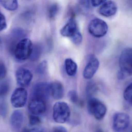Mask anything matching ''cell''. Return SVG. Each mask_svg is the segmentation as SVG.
I'll use <instances>...</instances> for the list:
<instances>
[{
    "instance_id": "cell-1",
    "label": "cell",
    "mask_w": 132,
    "mask_h": 132,
    "mask_svg": "<svg viewBox=\"0 0 132 132\" xmlns=\"http://www.w3.org/2000/svg\"><path fill=\"white\" fill-rule=\"evenodd\" d=\"M119 62L120 70L117 74L119 80L132 76V48H126L122 51Z\"/></svg>"
},
{
    "instance_id": "cell-2",
    "label": "cell",
    "mask_w": 132,
    "mask_h": 132,
    "mask_svg": "<svg viewBox=\"0 0 132 132\" xmlns=\"http://www.w3.org/2000/svg\"><path fill=\"white\" fill-rule=\"evenodd\" d=\"M33 48V44L29 39L25 38L21 40L15 46V57L19 61L26 60L31 57Z\"/></svg>"
},
{
    "instance_id": "cell-3",
    "label": "cell",
    "mask_w": 132,
    "mask_h": 132,
    "mask_svg": "<svg viewBox=\"0 0 132 132\" xmlns=\"http://www.w3.org/2000/svg\"><path fill=\"white\" fill-rule=\"evenodd\" d=\"M53 119L57 123H65L68 121L70 116V107L65 102H56L53 105Z\"/></svg>"
},
{
    "instance_id": "cell-4",
    "label": "cell",
    "mask_w": 132,
    "mask_h": 132,
    "mask_svg": "<svg viewBox=\"0 0 132 132\" xmlns=\"http://www.w3.org/2000/svg\"><path fill=\"white\" fill-rule=\"evenodd\" d=\"M89 33L95 38L103 37L107 34L108 26L104 20L99 18H95L89 22L88 26Z\"/></svg>"
},
{
    "instance_id": "cell-5",
    "label": "cell",
    "mask_w": 132,
    "mask_h": 132,
    "mask_svg": "<svg viewBox=\"0 0 132 132\" xmlns=\"http://www.w3.org/2000/svg\"><path fill=\"white\" fill-rule=\"evenodd\" d=\"M87 108L91 114L97 120L102 119L107 112V108L104 104L94 98H91L88 99Z\"/></svg>"
},
{
    "instance_id": "cell-6",
    "label": "cell",
    "mask_w": 132,
    "mask_h": 132,
    "mask_svg": "<svg viewBox=\"0 0 132 132\" xmlns=\"http://www.w3.org/2000/svg\"><path fill=\"white\" fill-rule=\"evenodd\" d=\"M130 118L127 114L118 112L113 117V128L116 132H122L129 126Z\"/></svg>"
},
{
    "instance_id": "cell-7",
    "label": "cell",
    "mask_w": 132,
    "mask_h": 132,
    "mask_svg": "<svg viewBox=\"0 0 132 132\" xmlns=\"http://www.w3.org/2000/svg\"><path fill=\"white\" fill-rule=\"evenodd\" d=\"M28 98V93L23 88H16L12 93L11 101L13 107L16 108L22 107L25 105Z\"/></svg>"
},
{
    "instance_id": "cell-8",
    "label": "cell",
    "mask_w": 132,
    "mask_h": 132,
    "mask_svg": "<svg viewBox=\"0 0 132 132\" xmlns=\"http://www.w3.org/2000/svg\"><path fill=\"white\" fill-rule=\"evenodd\" d=\"M46 101L38 98L31 97L28 104V110L31 114L39 115L45 112Z\"/></svg>"
},
{
    "instance_id": "cell-9",
    "label": "cell",
    "mask_w": 132,
    "mask_h": 132,
    "mask_svg": "<svg viewBox=\"0 0 132 132\" xmlns=\"http://www.w3.org/2000/svg\"><path fill=\"white\" fill-rule=\"evenodd\" d=\"M50 95V84L40 82L36 83L33 87L32 97L38 98L46 101Z\"/></svg>"
},
{
    "instance_id": "cell-10",
    "label": "cell",
    "mask_w": 132,
    "mask_h": 132,
    "mask_svg": "<svg viewBox=\"0 0 132 132\" xmlns=\"http://www.w3.org/2000/svg\"><path fill=\"white\" fill-rule=\"evenodd\" d=\"M99 66V62L97 58L94 55L90 56L83 71L84 78L87 80L91 79L98 69Z\"/></svg>"
},
{
    "instance_id": "cell-11",
    "label": "cell",
    "mask_w": 132,
    "mask_h": 132,
    "mask_svg": "<svg viewBox=\"0 0 132 132\" xmlns=\"http://www.w3.org/2000/svg\"><path fill=\"white\" fill-rule=\"evenodd\" d=\"M17 83L22 87H27L31 83L33 75L31 72L25 68L18 69L15 73Z\"/></svg>"
},
{
    "instance_id": "cell-12",
    "label": "cell",
    "mask_w": 132,
    "mask_h": 132,
    "mask_svg": "<svg viewBox=\"0 0 132 132\" xmlns=\"http://www.w3.org/2000/svg\"><path fill=\"white\" fill-rule=\"evenodd\" d=\"M118 10L116 3L112 1H105L101 5L98 12L100 14L105 17H109L114 15Z\"/></svg>"
},
{
    "instance_id": "cell-13",
    "label": "cell",
    "mask_w": 132,
    "mask_h": 132,
    "mask_svg": "<svg viewBox=\"0 0 132 132\" xmlns=\"http://www.w3.org/2000/svg\"><path fill=\"white\" fill-rule=\"evenodd\" d=\"M78 31L76 21L74 18L71 17L61 29L60 33L63 36L71 38Z\"/></svg>"
},
{
    "instance_id": "cell-14",
    "label": "cell",
    "mask_w": 132,
    "mask_h": 132,
    "mask_svg": "<svg viewBox=\"0 0 132 132\" xmlns=\"http://www.w3.org/2000/svg\"><path fill=\"white\" fill-rule=\"evenodd\" d=\"M24 115L21 111L16 110L11 115L10 124L12 128L15 130L20 129L24 122Z\"/></svg>"
},
{
    "instance_id": "cell-15",
    "label": "cell",
    "mask_w": 132,
    "mask_h": 132,
    "mask_svg": "<svg viewBox=\"0 0 132 132\" xmlns=\"http://www.w3.org/2000/svg\"><path fill=\"white\" fill-rule=\"evenodd\" d=\"M50 93L55 100L62 99L64 96V90L63 85L61 82L55 81L50 84Z\"/></svg>"
},
{
    "instance_id": "cell-16",
    "label": "cell",
    "mask_w": 132,
    "mask_h": 132,
    "mask_svg": "<svg viewBox=\"0 0 132 132\" xmlns=\"http://www.w3.org/2000/svg\"><path fill=\"white\" fill-rule=\"evenodd\" d=\"M66 73L68 76H73L77 72L78 66L76 63L70 58H67L65 61Z\"/></svg>"
},
{
    "instance_id": "cell-17",
    "label": "cell",
    "mask_w": 132,
    "mask_h": 132,
    "mask_svg": "<svg viewBox=\"0 0 132 132\" xmlns=\"http://www.w3.org/2000/svg\"><path fill=\"white\" fill-rule=\"evenodd\" d=\"M0 3L5 9L8 11H15L18 7V3L16 0L0 1Z\"/></svg>"
},
{
    "instance_id": "cell-18",
    "label": "cell",
    "mask_w": 132,
    "mask_h": 132,
    "mask_svg": "<svg viewBox=\"0 0 132 132\" xmlns=\"http://www.w3.org/2000/svg\"><path fill=\"white\" fill-rule=\"evenodd\" d=\"M59 11V6L56 3L51 4L48 9V15L50 18L53 19L57 15Z\"/></svg>"
},
{
    "instance_id": "cell-19",
    "label": "cell",
    "mask_w": 132,
    "mask_h": 132,
    "mask_svg": "<svg viewBox=\"0 0 132 132\" xmlns=\"http://www.w3.org/2000/svg\"><path fill=\"white\" fill-rule=\"evenodd\" d=\"M123 96L126 100L132 104V83L126 88Z\"/></svg>"
},
{
    "instance_id": "cell-20",
    "label": "cell",
    "mask_w": 132,
    "mask_h": 132,
    "mask_svg": "<svg viewBox=\"0 0 132 132\" xmlns=\"http://www.w3.org/2000/svg\"><path fill=\"white\" fill-rule=\"evenodd\" d=\"M97 90L96 83L94 81H90L88 83L86 88V92L88 96L93 95Z\"/></svg>"
},
{
    "instance_id": "cell-21",
    "label": "cell",
    "mask_w": 132,
    "mask_h": 132,
    "mask_svg": "<svg viewBox=\"0 0 132 132\" xmlns=\"http://www.w3.org/2000/svg\"><path fill=\"white\" fill-rule=\"evenodd\" d=\"M42 49L40 46L36 45L33 46L32 52L30 58L32 60H36L39 58L41 54Z\"/></svg>"
},
{
    "instance_id": "cell-22",
    "label": "cell",
    "mask_w": 132,
    "mask_h": 132,
    "mask_svg": "<svg viewBox=\"0 0 132 132\" xmlns=\"http://www.w3.org/2000/svg\"><path fill=\"white\" fill-rule=\"evenodd\" d=\"M9 85L7 82H3L0 83V97H4L8 93L9 90Z\"/></svg>"
},
{
    "instance_id": "cell-23",
    "label": "cell",
    "mask_w": 132,
    "mask_h": 132,
    "mask_svg": "<svg viewBox=\"0 0 132 132\" xmlns=\"http://www.w3.org/2000/svg\"><path fill=\"white\" fill-rule=\"evenodd\" d=\"M47 62L46 60H44L41 62L37 67L36 72L39 75H43L45 73L47 69Z\"/></svg>"
},
{
    "instance_id": "cell-24",
    "label": "cell",
    "mask_w": 132,
    "mask_h": 132,
    "mask_svg": "<svg viewBox=\"0 0 132 132\" xmlns=\"http://www.w3.org/2000/svg\"><path fill=\"white\" fill-rule=\"evenodd\" d=\"M71 41L73 43L76 45H79L82 41V36L79 31H78L71 38Z\"/></svg>"
},
{
    "instance_id": "cell-25",
    "label": "cell",
    "mask_w": 132,
    "mask_h": 132,
    "mask_svg": "<svg viewBox=\"0 0 132 132\" xmlns=\"http://www.w3.org/2000/svg\"><path fill=\"white\" fill-rule=\"evenodd\" d=\"M68 97L70 101L73 104H76L78 101L77 93L75 90H71L68 92Z\"/></svg>"
},
{
    "instance_id": "cell-26",
    "label": "cell",
    "mask_w": 132,
    "mask_h": 132,
    "mask_svg": "<svg viewBox=\"0 0 132 132\" xmlns=\"http://www.w3.org/2000/svg\"><path fill=\"white\" fill-rule=\"evenodd\" d=\"M41 122V119L37 115L32 114L29 115V123L31 125H36L40 124Z\"/></svg>"
},
{
    "instance_id": "cell-27",
    "label": "cell",
    "mask_w": 132,
    "mask_h": 132,
    "mask_svg": "<svg viewBox=\"0 0 132 132\" xmlns=\"http://www.w3.org/2000/svg\"><path fill=\"white\" fill-rule=\"evenodd\" d=\"M7 74V69L4 64L0 61V80L5 78Z\"/></svg>"
},
{
    "instance_id": "cell-28",
    "label": "cell",
    "mask_w": 132,
    "mask_h": 132,
    "mask_svg": "<svg viewBox=\"0 0 132 132\" xmlns=\"http://www.w3.org/2000/svg\"><path fill=\"white\" fill-rule=\"evenodd\" d=\"M7 26L5 17L2 13L0 12V32L6 29Z\"/></svg>"
},
{
    "instance_id": "cell-29",
    "label": "cell",
    "mask_w": 132,
    "mask_h": 132,
    "mask_svg": "<svg viewBox=\"0 0 132 132\" xmlns=\"http://www.w3.org/2000/svg\"><path fill=\"white\" fill-rule=\"evenodd\" d=\"M81 9L85 12L87 11L90 6V1H81L79 2Z\"/></svg>"
},
{
    "instance_id": "cell-30",
    "label": "cell",
    "mask_w": 132,
    "mask_h": 132,
    "mask_svg": "<svg viewBox=\"0 0 132 132\" xmlns=\"http://www.w3.org/2000/svg\"><path fill=\"white\" fill-rule=\"evenodd\" d=\"M23 132H46L44 129L40 128H34L24 130Z\"/></svg>"
},
{
    "instance_id": "cell-31",
    "label": "cell",
    "mask_w": 132,
    "mask_h": 132,
    "mask_svg": "<svg viewBox=\"0 0 132 132\" xmlns=\"http://www.w3.org/2000/svg\"><path fill=\"white\" fill-rule=\"evenodd\" d=\"M105 1H90V4L94 7H98L101 5Z\"/></svg>"
},
{
    "instance_id": "cell-32",
    "label": "cell",
    "mask_w": 132,
    "mask_h": 132,
    "mask_svg": "<svg viewBox=\"0 0 132 132\" xmlns=\"http://www.w3.org/2000/svg\"><path fill=\"white\" fill-rule=\"evenodd\" d=\"M52 132H68L66 129L62 126H57L55 127Z\"/></svg>"
},
{
    "instance_id": "cell-33",
    "label": "cell",
    "mask_w": 132,
    "mask_h": 132,
    "mask_svg": "<svg viewBox=\"0 0 132 132\" xmlns=\"http://www.w3.org/2000/svg\"><path fill=\"white\" fill-rule=\"evenodd\" d=\"M14 34L18 37L22 36L24 35V31L21 29H16L14 31Z\"/></svg>"
},
{
    "instance_id": "cell-34",
    "label": "cell",
    "mask_w": 132,
    "mask_h": 132,
    "mask_svg": "<svg viewBox=\"0 0 132 132\" xmlns=\"http://www.w3.org/2000/svg\"><path fill=\"white\" fill-rule=\"evenodd\" d=\"M96 132H102V131L101 130V129H98V130H97V131H96Z\"/></svg>"
},
{
    "instance_id": "cell-35",
    "label": "cell",
    "mask_w": 132,
    "mask_h": 132,
    "mask_svg": "<svg viewBox=\"0 0 132 132\" xmlns=\"http://www.w3.org/2000/svg\"><path fill=\"white\" fill-rule=\"evenodd\" d=\"M1 42H2L1 40V38H0V44H1Z\"/></svg>"
},
{
    "instance_id": "cell-36",
    "label": "cell",
    "mask_w": 132,
    "mask_h": 132,
    "mask_svg": "<svg viewBox=\"0 0 132 132\" xmlns=\"http://www.w3.org/2000/svg\"><path fill=\"white\" fill-rule=\"evenodd\" d=\"M130 132H132V128H131V131H130Z\"/></svg>"
}]
</instances>
